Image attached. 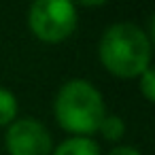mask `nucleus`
I'll use <instances>...</instances> for the list:
<instances>
[{
    "instance_id": "obj_1",
    "label": "nucleus",
    "mask_w": 155,
    "mask_h": 155,
    "mask_svg": "<svg viewBox=\"0 0 155 155\" xmlns=\"http://www.w3.org/2000/svg\"><path fill=\"white\" fill-rule=\"evenodd\" d=\"M98 58L106 72L119 79H138L151 68L153 41L136 24L119 21L108 26L98 43Z\"/></svg>"
},
{
    "instance_id": "obj_2",
    "label": "nucleus",
    "mask_w": 155,
    "mask_h": 155,
    "mask_svg": "<svg viewBox=\"0 0 155 155\" xmlns=\"http://www.w3.org/2000/svg\"><path fill=\"white\" fill-rule=\"evenodd\" d=\"M53 115L64 132L72 136H91L98 132L106 106L100 89L91 81L70 79L55 94Z\"/></svg>"
},
{
    "instance_id": "obj_3",
    "label": "nucleus",
    "mask_w": 155,
    "mask_h": 155,
    "mask_svg": "<svg viewBox=\"0 0 155 155\" xmlns=\"http://www.w3.org/2000/svg\"><path fill=\"white\" fill-rule=\"evenodd\" d=\"M79 13L68 0H36L28 9V28L34 38L55 45L70 38L77 30Z\"/></svg>"
},
{
    "instance_id": "obj_4",
    "label": "nucleus",
    "mask_w": 155,
    "mask_h": 155,
    "mask_svg": "<svg viewBox=\"0 0 155 155\" xmlns=\"http://www.w3.org/2000/svg\"><path fill=\"white\" fill-rule=\"evenodd\" d=\"M5 147L9 155H51L53 138L34 117H19L7 127Z\"/></svg>"
},
{
    "instance_id": "obj_5",
    "label": "nucleus",
    "mask_w": 155,
    "mask_h": 155,
    "mask_svg": "<svg viewBox=\"0 0 155 155\" xmlns=\"http://www.w3.org/2000/svg\"><path fill=\"white\" fill-rule=\"evenodd\" d=\"M51 155H100V147L91 136H70L62 140Z\"/></svg>"
},
{
    "instance_id": "obj_6",
    "label": "nucleus",
    "mask_w": 155,
    "mask_h": 155,
    "mask_svg": "<svg viewBox=\"0 0 155 155\" xmlns=\"http://www.w3.org/2000/svg\"><path fill=\"white\" fill-rule=\"evenodd\" d=\"M17 119V98L11 89L0 87V127H9Z\"/></svg>"
},
{
    "instance_id": "obj_7",
    "label": "nucleus",
    "mask_w": 155,
    "mask_h": 155,
    "mask_svg": "<svg viewBox=\"0 0 155 155\" xmlns=\"http://www.w3.org/2000/svg\"><path fill=\"white\" fill-rule=\"evenodd\" d=\"M98 132L102 134L104 140L115 142V140H121V138H123V134H125V123H123L121 117L106 113L104 119H102V123H100V127H98Z\"/></svg>"
},
{
    "instance_id": "obj_8",
    "label": "nucleus",
    "mask_w": 155,
    "mask_h": 155,
    "mask_svg": "<svg viewBox=\"0 0 155 155\" xmlns=\"http://www.w3.org/2000/svg\"><path fill=\"white\" fill-rule=\"evenodd\" d=\"M138 89H140V94H142V98L147 102L155 100V74H153V68H147L138 77Z\"/></svg>"
},
{
    "instance_id": "obj_9",
    "label": "nucleus",
    "mask_w": 155,
    "mask_h": 155,
    "mask_svg": "<svg viewBox=\"0 0 155 155\" xmlns=\"http://www.w3.org/2000/svg\"><path fill=\"white\" fill-rule=\"evenodd\" d=\"M106 155H142L138 149L134 147H127V144H121V147H115L113 151H108Z\"/></svg>"
}]
</instances>
